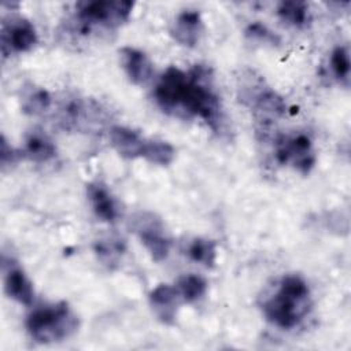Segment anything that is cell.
Segmentation results:
<instances>
[{
  "label": "cell",
  "mask_w": 351,
  "mask_h": 351,
  "mask_svg": "<svg viewBox=\"0 0 351 351\" xmlns=\"http://www.w3.org/2000/svg\"><path fill=\"white\" fill-rule=\"evenodd\" d=\"M112 148L125 159L143 158L147 140L136 130L126 126H112L110 129Z\"/></svg>",
  "instance_id": "obj_11"
},
{
  "label": "cell",
  "mask_w": 351,
  "mask_h": 351,
  "mask_svg": "<svg viewBox=\"0 0 351 351\" xmlns=\"http://www.w3.org/2000/svg\"><path fill=\"white\" fill-rule=\"evenodd\" d=\"M178 300L180 295L176 287L169 284H159L149 293V304L158 319L165 325L174 324Z\"/></svg>",
  "instance_id": "obj_10"
},
{
  "label": "cell",
  "mask_w": 351,
  "mask_h": 351,
  "mask_svg": "<svg viewBox=\"0 0 351 351\" xmlns=\"http://www.w3.org/2000/svg\"><path fill=\"white\" fill-rule=\"evenodd\" d=\"M132 229L155 262H162L167 258L171 241L162 221L155 214L138 213L132 219Z\"/></svg>",
  "instance_id": "obj_6"
},
{
  "label": "cell",
  "mask_w": 351,
  "mask_h": 351,
  "mask_svg": "<svg viewBox=\"0 0 351 351\" xmlns=\"http://www.w3.org/2000/svg\"><path fill=\"white\" fill-rule=\"evenodd\" d=\"M186 255L191 261L204 267H213L217 262V245L213 240L195 237L186 247Z\"/></svg>",
  "instance_id": "obj_16"
},
{
  "label": "cell",
  "mask_w": 351,
  "mask_h": 351,
  "mask_svg": "<svg viewBox=\"0 0 351 351\" xmlns=\"http://www.w3.org/2000/svg\"><path fill=\"white\" fill-rule=\"evenodd\" d=\"M86 196L90 203V207L97 218H100L104 222H115L119 217V207L112 196V193L108 191V188L100 182L95 181L86 185Z\"/></svg>",
  "instance_id": "obj_8"
},
{
  "label": "cell",
  "mask_w": 351,
  "mask_h": 351,
  "mask_svg": "<svg viewBox=\"0 0 351 351\" xmlns=\"http://www.w3.org/2000/svg\"><path fill=\"white\" fill-rule=\"evenodd\" d=\"M4 291L8 298L18 302L19 304L30 306L33 303V285L25 271L15 263H11L4 273Z\"/></svg>",
  "instance_id": "obj_12"
},
{
  "label": "cell",
  "mask_w": 351,
  "mask_h": 351,
  "mask_svg": "<svg viewBox=\"0 0 351 351\" xmlns=\"http://www.w3.org/2000/svg\"><path fill=\"white\" fill-rule=\"evenodd\" d=\"M176 151L173 145L163 140H147L143 158L152 165L167 166L174 160Z\"/></svg>",
  "instance_id": "obj_19"
},
{
  "label": "cell",
  "mask_w": 351,
  "mask_h": 351,
  "mask_svg": "<svg viewBox=\"0 0 351 351\" xmlns=\"http://www.w3.org/2000/svg\"><path fill=\"white\" fill-rule=\"evenodd\" d=\"M176 289L180 295V299L186 303H193L204 296L207 291V282L197 274H185L178 278Z\"/></svg>",
  "instance_id": "obj_17"
},
{
  "label": "cell",
  "mask_w": 351,
  "mask_h": 351,
  "mask_svg": "<svg viewBox=\"0 0 351 351\" xmlns=\"http://www.w3.org/2000/svg\"><path fill=\"white\" fill-rule=\"evenodd\" d=\"M330 69L333 75L346 84H348L350 78V53L348 48L344 45H339L332 51L330 55Z\"/></svg>",
  "instance_id": "obj_22"
},
{
  "label": "cell",
  "mask_w": 351,
  "mask_h": 351,
  "mask_svg": "<svg viewBox=\"0 0 351 351\" xmlns=\"http://www.w3.org/2000/svg\"><path fill=\"white\" fill-rule=\"evenodd\" d=\"M51 107V95L43 88H33L22 99V108L27 114H41Z\"/></svg>",
  "instance_id": "obj_21"
},
{
  "label": "cell",
  "mask_w": 351,
  "mask_h": 351,
  "mask_svg": "<svg viewBox=\"0 0 351 351\" xmlns=\"http://www.w3.org/2000/svg\"><path fill=\"white\" fill-rule=\"evenodd\" d=\"M132 1L122 0H95L77 4V21L82 33H88L95 26L114 29L125 23L133 10Z\"/></svg>",
  "instance_id": "obj_4"
},
{
  "label": "cell",
  "mask_w": 351,
  "mask_h": 351,
  "mask_svg": "<svg viewBox=\"0 0 351 351\" xmlns=\"http://www.w3.org/2000/svg\"><path fill=\"white\" fill-rule=\"evenodd\" d=\"M251 99L252 106L262 114L278 117L285 112V103L281 96L269 88H262Z\"/></svg>",
  "instance_id": "obj_18"
},
{
  "label": "cell",
  "mask_w": 351,
  "mask_h": 351,
  "mask_svg": "<svg viewBox=\"0 0 351 351\" xmlns=\"http://www.w3.org/2000/svg\"><path fill=\"white\" fill-rule=\"evenodd\" d=\"M77 328V315L66 302L36 307L26 318L27 333L33 340L43 344L67 339Z\"/></svg>",
  "instance_id": "obj_3"
},
{
  "label": "cell",
  "mask_w": 351,
  "mask_h": 351,
  "mask_svg": "<svg viewBox=\"0 0 351 351\" xmlns=\"http://www.w3.org/2000/svg\"><path fill=\"white\" fill-rule=\"evenodd\" d=\"M95 252L103 265L112 267L118 265L122 254L125 252V243L119 239L99 240L95 244Z\"/></svg>",
  "instance_id": "obj_20"
},
{
  "label": "cell",
  "mask_w": 351,
  "mask_h": 351,
  "mask_svg": "<svg viewBox=\"0 0 351 351\" xmlns=\"http://www.w3.org/2000/svg\"><path fill=\"white\" fill-rule=\"evenodd\" d=\"M203 32V21L197 11L185 10L180 12L171 27L170 34L171 37L185 47H193L197 44Z\"/></svg>",
  "instance_id": "obj_9"
},
{
  "label": "cell",
  "mask_w": 351,
  "mask_h": 351,
  "mask_svg": "<svg viewBox=\"0 0 351 351\" xmlns=\"http://www.w3.org/2000/svg\"><path fill=\"white\" fill-rule=\"evenodd\" d=\"M155 99L163 111L199 117L213 130L222 125V108L213 75L203 64H196L188 73L169 67L155 86Z\"/></svg>",
  "instance_id": "obj_1"
},
{
  "label": "cell",
  "mask_w": 351,
  "mask_h": 351,
  "mask_svg": "<svg viewBox=\"0 0 351 351\" xmlns=\"http://www.w3.org/2000/svg\"><path fill=\"white\" fill-rule=\"evenodd\" d=\"M23 154L33 162H48L56 155V147L51 138L40 132H33L27 138Z\"/></svg>",
  "instance_id": "obj_14"
},
{
  "label": "cell",
  "mask_w": 351,
  "mask_h": 351,
  "mask_svg": "<svg viewBox=\"0 0 351 351\" xmlns=\"http://www.w3.org/2000/svg\"><path fill=\"white\" fill-rule=\"evenodd\" d=\"M37 44V32L34 26L23 19L16 18L10 22H3L1 26V51L4 55L8 52H26Z\"/></svg>",
  "instance_id": "obj_7"
},
{
  "label": "cell",
  "mask_w": 351,
  "mask_h": 351,
  "mask_svg": "<svg viewBox=\"0 0 351 351\" xmlns=\"http://www.w3.org/2000/svg\"><path fill=\"white\" fill-rule=\"evenodd\" d=\"M245 36L251 40L263 41L266 44H278L280 43V38L271 30H269L265 25H262L259 22L251 23L245 30Z\"/></svg>",
  "instance_id": "obj_23"
},
{
  "label": "cell",
  "mask_w": 351,
  "mask_h": 351,
  "mask_svg": "<svg viewBox=\"0 0 351 351\" xmlns=\"http://www.w3.org/2000/svg\"><path fill=\"white\" fill-rule=\"evenodd\" d=\"M123 69L129 80L136 85H144L152 77V63L148 56L133 47H123L121 49Z\"/></svg>",
  "instance_id": "obj_13"
},
{
  "label": "cell",
  "mask_w": 351,
  "mask_h": 351,
  "mask_svg": "<svg viewBox=\"0 0 351 351\" xmlns=\"http://www.w3.org/2000/svg\"><path fill=\"white\" fill-rule=\"evenodd\" d=\"M0 156H1L3 167H5L7 165H11L14 162V159L16 158V154L14 152L12 147L8 145V143H7L4 136L1 137V154H0Z\"/></svg>",
  "instance_id": "obj_24"
},
{
  "label": "cell",
  "mask_w": 351,
  "mask_h": 351,
  "mask_svg": "<svg viewBox=\"0 0 351 351\" xmlns=\"http://www.w3.org/2000/svg\"><path fill=\"white\" fill-rule=\"evenodd\" d=\"M277 15L293 27H306L311 22V12L304 1H281L277 7Z\"/></svg>",
  "instance_id": "obj_15"
},
{
  "label": "cell",
  "mask_w": 351,
  "mask_h": 351,
  "mask_svg": "<svg viewBox=\"0 0 351 351\" xmlns=\"http://www.w3.org/2000/svg\"><path fill=\"white\" fill-rule=\"evenodd\" d=\"M310 289L307 282L298 274L282 276L277 289L262 304L269 322L281 329L298 326L310 311Z\"/></svg>",
  "instance_id": "obj_2"
},
{
  "label": "cell",
  "mask_w": 351,
  "mask_h": 351,
  "mask_svg": "<svg viewBox=\"0 0 351 351\" xmlns=\"http://www.w3.org/2000/svg\"><path fill=\"white\" fill-rule=\"evenodd\" d=\"M274 154L278 163L291 165L302 174H308L315 165L313 141L303 132L280 136L276 141Z\"/></svg>",
  "instance_id": "obj_5"
}]
</instances>
